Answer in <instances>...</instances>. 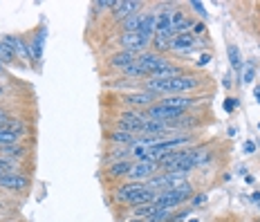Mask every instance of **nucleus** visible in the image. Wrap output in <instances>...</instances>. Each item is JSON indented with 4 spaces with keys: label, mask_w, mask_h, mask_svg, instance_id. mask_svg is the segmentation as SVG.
I'll use <instances>...</instances> for the list:
<instances>
[{
    "label": "nucleus",
    "mask_w": 260,
    "mask_h": 222,
    "mask_svg": "<svg viewBox=\"0 0 260 222\" xmlns=\"http://www.w3.org/2000/svg\"><path fill=\"white\" fill-rule=\"evenodd\" d=\"M108 139H110L112 144H123V146H133V144H137L142 137H137V135H133V133H126V131H112L110 135H108Z\"/></svg>",
    "instance_id": "18"
},
{
    "label": "nucleus",
    "mask_w": 260,
    "mask_h": 222,
    "mask_svg": "<svg viewBox=\"0 0 260 222\" xmlns=\"http://www.w3.org/2000/svg\"><path fill=\"white\" fill-rule=\"evenodd\" d=\"M155 198H157V193L155 191H150V188H142V191H137L135 196H130L128 198V207H144V204H150V202H155Z\"/></svg>",
    "instance_id": "14"
},
{
    "label": "nucleus",
    "mask_w": 260,
    "mask_h": 222,
    "mask_svg": "<svg viewBox=\"0 0 260 222\" xmlns=\"http://www.w3.org/2000/svg\"><path fill=\"white\" fill-rule=\"evenodd\" d=\"M155 97H157V94H153V92H146V90L133 92V94H126V97H123V104L130 106V108H146V110H148V108L153 106Z\"/></svg>",
    "instance_id": "8"
},
{
    "label": "nucleus",
    "mask_w": 260,
    "mask_h": 222,
    "mask_svg": "<svg viewBox=\"0 0 260 222\" xmlns=\"http://www.w3.org/2000/svg\"><path fill=\"white\" fill-rule=\"evenodd\" d=\"M142 16L144 14H133V16H128L126 20H121V29L123 31H139V25H142Z\"/></svg>",
    "instance_id": "24"
},
{
    "label": "nucleus",
    "mask_w": 260,
    "mask_h": 222,
    "mask_svg": "<svg viewBox=\"0 0 260 222\" xmlns=\"http://www.w3.org/2000/svg\"><path fill=\"white\" fill-rule=\"evenodd\" d=\"M226 56H229V63H231V68L240 72V70H242V66H245V63H242V54H240V50H238L236 45H229V47H226Z\"/></svg>",
    "instance_id": "23"
},
{
    "label": "nucleus",
    "mask_w": 260,
    "mask_h": 222,
    "mask_svg": "<svg viewBox=\"0 0 260 222\" xmlns=\"http://www.w3.org/2000/svg\"><path fill=\"white\" fill-rule=\"evenodd\" d=\"M0 70H3V63H0Z\"/></svg>",
    "instance_id": "40"
},
{
    "label": "nucleus",
    "mask_w": 260,
    "mask_h": 222,
    "mask_svg": "<svg viewBox=\"0 0 260 222\" xmlns=\"http://www.w3.org/2000/svg\"><path fill=\"white\" fill-rule=\"evenodd\" d=\"M184 110H177V108H169L161 104H153L146 110V119H153V121H164V123H173L177 119H182Z\"/></svg>",
    "instance_id": "4"
},
{
    "label": "nucleus",
    "mask_w": 260,
    "mask_h": 222,
    "mask_svg": "<svg viewBox=\"0 0 260 222\" xmlns=\"http://www.w3.org/2000/svg\"><path fill=\"white\" fill-rule=\"evenodd\" d=\"M123 74H126V77H146L142 70H139L137 63H130L128 68H123Z\"/></svg>",
    "instance_id": "28"
},
{
    "label": "nucleus",
    "mask_w": 260,
    "mask_h": 222,
    "mask_svg": "<svg viewBox=\"0 0 260 222\" xmlns=\"http://www.w3.org/2000/svg\"><path fill=\"white\" fill-rule=\"evenodd\" d=\"M0 186L20 193V191H25V188L29 186V180L23 177V175H16V173H5V175H0Z\"/></svg>",
    "instance_id": "9"
},
{
    "label": "nucleus",
    "mask_w": 260,
    "mask_h": 222,
    "mask_svg": "<svg viewBox=\"0 0 260 222\" xmlns=\"http://www.w3.org/2000/svg\"><path fill=\"white\" fill-rule=\"evenodd\" d=\"M157 169H159V166H157V162H146V160L135 162L133 169H130V173H128V180L130 182H144L146 184L150 177L155 175Z\"/></svg>",
    "instance_id": "7"
},
{
    "label": "nucleus",
    "mask_w": 260,
    "mask_h": 222,
    "mask_svg": "<svg viewBox=\"0 0 260 222\" xmlns=\"http://www.w3.org/2000/svg\"><path fill=\"white\" fill-rule=\"evenodd\" d=\"M253 97H256L258 104H260V85H256V88H253Z\"/></svg>",
    "instance_id": "35"
},
{
    "label": "nucleus",
    "mask_w": 260,
    "mask_h": 222,
    "mask_svg": "<svg viewBox=\"0 0 260 222\" xmlns=\"http://www.w3.org/2000/svg\"><path fill=\"white\" fill-rule=\"evenodd\" d=\"M161 106H169V108H177V110H186V108H191L195 104L193 97H166V99L159 101Z\"/></svg>",
    "instance_id": "19"
},
{
    "label": "nucleus",
    "mask_w": 260,
    "mask_h": 222,
    "mask_svg": "<svg viewBox=\"0 0 260 222\" xmlns=\"http://www.w3.org/2000/svg\"><path fill=\"white\" fill-rule=\"evenodd\" d=\"M236 106H238L236 99H226V101H224V110H226V112H234Z\"/></svg>",
    "instance_id": "31"
},
{
    "label": "nucleus",
    "mask_w": 260,
    "mask_h": 222,
    "mask_svg": "<svg viewBox=\"0 0 260 222\" xmlns=\"http://www.w3.org/2000/svg\"><path fill=\"white\" fill-rule=\"evenodd\" d=\"M188 222H200V220H195V218H193V220H188Z\"/></svg>",
    "instance_id": "39"
},
{
    "label": "nucleus",
    "mask_w": 260,
    "mask_h": 222,
    "mask_svg": "<svg viewBox=\"0 0 260 222\" xmlns=\"http://www.w3.org/2000/svg\"><path fill=\"white\" fill-rule=\"evenodd\" d=\"M258 207H260V202H258Z\"/></svg>",
    "instance_id": "41"
},
{
    "label": "nucleus",
    "mask_w": 260,
    "mask_h": 222,
    "mask_svg": "<svg viewBox=\"0 0 260 222\" xmlns=\"http://www.w3.org/2000/svg\"><path fill=\"white\" fill-rule=\"evenodd\" d=\"M0 155H5V157H9V160H12V157L25 155V148H14V146H5L3 153H0Z\"/></svg>",
    "instance_id": "27"
},
{
    "label": "nucleus",
    "mask_w": 260,
    "mask_h": 222,
    "mask_svg": "<svg viewBox=\"0 0 260 222\" xmlns=\"http://www.w3.org/2000/svg\"><path fill=\"white\" fill-rule=\"evenodd\" d=\"M251 200H253V202H260V193L256 191V193H253V196H251Z\"/></svg>",
    "instance_id": "37"
},
{
    "label": "nucleus",
    "mask_w": 260,
    "mask_h": 222,
    "mask_svg": "<svg viewBox=\"0 0 260 222\" xmlns=\"http://www.w3.org/2000/svg\"><path fill=\"white\" fill-rule=\"evenodd\" d=\"M135 58H137V54H133V52H126V50H121L119 54H115V56H110V66L112 68H128L130 63H135Z\"/></svg>",
    "instance_id": "21"
},
{
    "label": "nucleus",
    "mask_w": 260,
    "mask_h": 222,
    "mask_svg": "<svg viewBox=\"0 0 260 222\" xmlns=\"http://www.w3.org/2000/svg\"><path fill=\"white\" fill-rule=\"evenodd\" d=\"M171 25H173V36L184 34V31H186V27H188V18L184 16L182 9H173V14H171Z\"/></svg>",
    "instance_id": "20"
},
{
    "label": "nucleus",
    "mask_w": 260,
    "mask_h": 222,
    "mask_svg": "<svg viewBox=\"0 0 260 222\" xmlns=\"http://www.w3.org/2000/svg\"><path fill=\"white\" fill-rule=\"evenodd\" d=\"M171 41H173V34H155L150 43H155L157 52H166L171 50Z\"/></svg>",
    "instance_id": "25"
},
{
    "label": "nucleus",
    "mask_w": 260,
    "mask_h": 222,
    "mask_svg": "<svg viewBox=\"0 0 260 222\" xmlns=\"http://www.w3.org/2000/svg\"><path fill=\"white\" fill-rule=\"evenodd\" d=\"M130 169H133V162H130V160L112 162V164L108 166V175H110V177H121V175H128Z\"/></svg>",
    "instance_id": "22"
},
{
    "label": "nucleus",
    "mask_w": 260,
    "mask_h": 222,
    "mask_svg": "<svg viewBox=\"0 0 260 222\" xmlns=\"http://www.w3.org/2000/svg\"><path fill=\"white\" fill-rule=\"evenodd\" d=\"M142 7V3H137V0H126V3H117L115 5V9H112V14H115V18L117 20H126L128 16H133V14H137V9Z\"/></svg>",
    "instance_id": "13"
},
{
    "label": "nucleus",
    "mask_w": 260,
    "mask_h": 222,
    "mask_svg": "<svg viewBox=\"0 0 260 222\" xmlns=\"http://www.w3.org/2000/svg\"><path fill=\"white\" fill-rule=\"evenodd\" d=\"M186 182V175H169V173H161V175L157 177H150L148 182H146V188H150V191L155 193H164V191H175V188L184 186Z\"/></svg>",
    "instance_id": "3"
},
{
    "label": "nucleus",
    "mask_w": 260,
    "mask_h": 222,
    "mask_svg": "<svg viewBox=\"0 0 260 222\" xmlns=\"http://www.w3.org/2000/svg\"><path fill=\"white\" fill-rule=\"evenodd\" d=\"M128 222H144V220H128Z\"/></svg>",
    "instance_id": "38"
},
{
    "label": "nucleus",
    "mask_w": 260,
    "mask_h": 222,
    "mask_svg": "<svg viewBox=\"0 0 260 222\" xmlns=\"http://www.w3.org/2000/svg\"><path fill=\"white\" fill-rule=\"evenodd\" d=\"M3 43H7V45L12 47L16 56H20V58H23V56H25V58H31L29 45H27V43H25L23 39H20V36H16V34H7V36L3 39Z\"/></svg>",
    "instance_id": "12"
},
{
    "label": "nucleus",
    "mask_w": 260,
    "mask_h": 222,
    "mask_svg": "<svg viewBox=\"0 0 260 222\" xmlns=\"http://www.w3.org/2000/svg\"><path fill=\"white\" fill-rule=\"evenodd\" d=\"M209 61H211V54H202V56H200V61H198V66H200V68H204Z\"/></svg>",
    "instance_id": "33"
},
{
    "label": "nucleus",
    "mask_w": 260,
    "mask_h": 222,
    "mask_svg": "<svg viewBox=\"0 0 260 222\" xmlns=\"http://www.w3.org/2000/svg\"><path fill=\"white\" fill-rule=\"evenodd\" d=\"M204 27H207V25H204L202 20H200V23H195V25H193V34H202Z\"/></svg>",
    "instance_id": "34"
},
{
    "label": "nucleus",
    "mask_w": 260,
    "mask_h": 222,
    "mask_svg": "<svg viewBox=\"0 0 260 222\" xmlns=\"http://www.w3.org/2000/svg\"><path fill=\"white\" fill-rule=\"evenodd\" d=\"M191 7L195 9V12H198L200 16H202V18H207V9H204V5L202 3H198V0H193L191 3Z\"/></svg>",
    "instance_id": "30"
},
{
    "label": "nucleus",
    "mask_w": 260,
    "mask_h": 222,
    "mask_svg": "<svg viewBox=\"0 0 260 222\" xmlns=\"http://www.w3.org/2000/svg\"><path fill=\"white\" fill-rule=\"evenodd\" d=\"M142 188H146V184H144V182H130V184H123V186H119V188H117V200H119V202L126 204V202H128V198H130V196H135L137 191H142Z\"/></svg>",
    "instance_id": "16"
},
{
    "label": "nucleus",
    "mask_w": 260,
    "mask_h": 222,
    "mask_svg": "<svg viewBox=\"0 0 260 222\" xmlns=\"http://www.w3.org/2000/svg\"><path fill=\"white\" fill-rule=\"evenodd\" d=\"M195 47V36L191 31H184V34H177L173 36L171 41V50L173 52H180V54H188Z\"/></svg>",
    "instance_id": "10"
},
{
    "label": "nucleus",
    "mask_w": 260,
    "mask_h": 222,
    "mask_svg": "<svg viewBox=\"0 0 260 222\" xmlns=\"http://www.w3.org/2000/svg\"><path fill=\"white\" fill-rule=\"evenodd\" d=\"M253 74H256V70H253L251 63H249V66L245 68V81H242V83H251V81H253Z\"/></svg>",
    "instance_id": "29"
},
{
    "label": "nucleus",
    "mask_w": 260,
    "mask_h": 222,
    "mask_svg": "<svg viewBox=\"0 0 260 222\" xmlns=\"http://www.w3.org/2000/svg\"><path fill=\"white\" fill-rule=\"evenodd\" d=\"M202 202H204V196H198L193 200V204H202Z\"/></svg>",
    "instance_id": "36"
},
{
    "label": "nucleus",
    "mask_w": 260,
    "mask_h": 222,
    "mask_svg": "<svg viewBox=\"0 0 260 222\" xmlns=\"http://www.w3.org/2000/svg\"><path fill=\"white\" fill-rule=\"evenodd\" d=\"M148 43L150 41H146L139 31H123V34L119 36V45H121L126 52L137 54V56L146 50V47H148Z\"/></svg>",
    "instance_id": "5"
},
{
    "label": "nucleus",
    "mask_w": 260,
    "mask_h": 222,
    "mask_svg": "<svg viewBox=\"0 0 260 222\" xmlns=\"http://www.w3.org/2000/svg\"><path fill=\"white\" fill-rule=\"evenodd\" d=\"M191 196H193L191 184H184V186L175 188V191L157 193L155 207H157V209H175V207H180V204H184V200H188Z\"/></svg>",
    "instance_id": "2"
},
{
    "label": "nucleus",
    "mask_w": 260,
    "mask_h": 222,
    "mask_svg": "<svg viewBox=\"0 0 260 222\" xmlns=\"http://www.w3.org/2000/svg\"><path fill=\"white\" fill-rule=\"evenodd\" d=\"M200 85L198 77H188V74H182V77L175 79H166V81H157L150 79L144 83L146 92H153V94H182V92L195 90Z\"/></svg>",
    "instance_id": "1"
},
{
    "label": "nucleus",
    "mask_w": 260,
    "mask_h": 222,
    "mask_svg": "<svg viewBox=\"0 0 260 222\" xmlns=\"http://www.w3.org/2000/svg\"><path fill=\"white\" fill-rule=\"evenodd\" d=\"M14 61H16L14 50L7 45V43L0 41V63H14Z\"/></svg>",
    "instance_id": "26"
},
{
    "label": "nucleus",
    "mask_w": 260,
    "mask_h": 222,
    "mask_svg": "<svg viewBox=\"0 0 260 222\" xmlns=\"http://www.w3.org/2000/svg\"><path fill=\"white\" fill-rule=\"evenodd\" d=\"M171 14H173V9H166V7L155 12V34H173Z\"/></svg>",
    "instance_id": "11"
},
{
    "label": "nucleus",
    "mask_w": 260,
    "mask_h": 222,
    "mask_svg": "<svg viewBox=\"0 0 260 222\" xmlns=\"http://www.w3.org/2000/svg\"><path fill=\"white\" fill-rule=\"evenodd\" d=\"M146 126V115H139L135 110H126L119 115V131H126V133H142Z\"/></svg>",
    "instance_id": "6"
},
{
    "label": "nucleus",
    "mask_w": 260,
    "mask_h": 222,
    "mask_svg": "<svg viewBox=\"0 0 260 222\" xmlns=\"http://www.w3.org/2000/svg\"><path fill=\"white\" fill-rule=\"evenodd\" d=\"M45 34H47V29H45V27H43L41 31H36L34 41L29 43L31 61H41V58H43V47H45Z\"/></svg>",
    "instance_id": "15"
},
{
    "label": "nucleus",
    "mask_w": 260,
    "mask_h": 222,
    "mask_svg": "<svg viewBox=\"0 0 260 222\" xmlns=\"http://www.w3.org/2000/svg\"><path fill=\"white\" fill-rule=\"evenodd\" d=\"M245 153H247V155H253V153H256V144H253V142H247V144H245Z\"/></svg>",
    "instance_id": "32"
},
{
    "label": "nucleus",
    "mask_w": 260,
    "mask_h": 222,
    "mask_svg": "<svg viewBox=\"0 0 260 222\" xmlns=\"http://www.w3.org/2000/svg\"><path fill=\"white\" fill-rule=\"evenodd\" d=\"M139 34H142L146 41H153V36H155V12H148V14L142 16Z\"/></svg>",
    "instance_id": "17"
}]
</instances>
